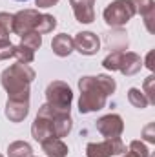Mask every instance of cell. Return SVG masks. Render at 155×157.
Here are the masks:
<instances>
[{
    "label": "cell",
    "instance_id": "obj_1",
    "mask_svg": "<svg viewBox=\"0 0 155 157\" xmlns=\"http://www.w3.org/2000/svg\"><path fill=\"white\" fill-rule=\"evenodd\" d=\"M115 80L108 75L97 77H82L78 80L80 99H78V112L89 113L102 110L106 104V97L115 91Z\"/></svg>",
    "mask_w": 155,
    "mask_h": 157
},
{
    "label": "cell",
    "instance_id": "obj_2",
    "mask_svg": "<svg viewBox=\"0 0 155 157\" xmlns=\"http://www.w3.org/2000/svg\"><path fill=\"white\" fill-rule=\"evenodd\" d=\"M35 78V71L29 68V64L17 62L11 68L4 70L2 73V86L6 88L9 99L18 101H29V84Z\"/></svg>",
    "mask_w": 155,
    "mask_h": 157
},
{
    "label": "cell",
    "instance_id": "obj_3",
    "mask_svg": "<svg viewBox=\"0 0 155 157\" xmlns=\"http://www.w3.org/2000/svg\"><path fill=\"white\" fill-rule=\"evenodd\" d=\"M46 99H47L46 104L55 113H70L71 101H73V93H71V88L66 82L53 80L47 86V90H46Z\"/></svg>",
    "mask_w": 155,
    "mask_h": 157
},
{
    "label": "cell",
    "instance_id": "obj_4",
    "mask_svg": "<svg viewBox=\"0 0 155 157\" xmlns=\"http://www.w3.org/2000/svg\"><path fill=\"white\" fill-rule=\"evenodd\" d=\"M133 15H135V9L130 0H115L104 9V20L112 28H120L128 24V20H131Z\"/></svg>",
    "mask_w": 155,
    "mask_h": 157
},
{
    "label": "cell",
    "instance_id": "obj_5",
    "mask_svg": "<svg viewBox=\"0 0 155 157\" xmlns=\"http://www.w3.org/2000/svg\"><path fill=\"white\" fill-rule=\"evenodd\" d=\"M53 115H55V112L47 104H44L39 110L37 119H35V122L31 126V133L39 143L53 137Z\"/></svg>",
    "mask_w": 155,
    "mask_h": 157
},
{
    "label": "cell",
    "instance_id": "obj_6",
    "mask_svg": "<svg viewBox=\"0 0 155 157\" xmlns=\"http://www.w3.org/2000/svg\"><path fill=\"white\" fill-rule=\"evenodd\" d=\"M40 13L37 9H24V11H18L17 15H13V26H11V31L17 33L18 37H24L31 31L37 29V24H39ZM37 33V31H35Z\"/></svg>",
    "mask_w": 155,
    "mask_h": 157
},
{
    "label": "cell",
    "instance_id": "obj_7",
    "mask_svg": "<svg viewBox=\"0 0 155 157\" xmlns=\"http://www.w3.org/2000/svg\"><path fill=\"white\" fill-rule=\"evenodd\" d=\"M119 154H126L124 143L115 137V139H106L104 143H89L86 146V155L88 157H112Z\"/></svg>",
    "mask_w": 155,
    "mask_h": 157
},
{
    "label": "cell",
    "instance_id": "obj_8",
    "mask_svg": "<svg viewBox=\"0 0 155 157\" xmlns=\"http://www.w3.org/2000/svg\"><path fill=\"white\" fill-rule=\"evenodd\" d=\"M97 130L106 139H115V137H119L122 133L124 124H122V119L119 115L110 113V115H104V117H100L97 121Z\"/></svg>",
    "mask_w": 155,
    "mask_h": 157
},
{
    "label": "cell",
    "instance_id": "obj_9",
    "mask_svg": "<svg viewBox=\"0 0 155 157\" xmlns=\"http://www.w3.org/2000/svg\"><path fill=\"white\" fill-rule=\"evenodd\" d=\"M73 46L78 53L82 55H95L99 51V37L91 31H82V33H77V37L73 39Z\"/></svg>",
    "mask_w": 155,
    "mask_h": 157
},
{
    "label": "cell",
    "instance_id": "obj_10",
    "mask_svg": "<svg viewBox=\"0 0 155 157\" xmlns=\"http://www.w3.org/2000/svg\"><path fill=\"white\" fill-rule=\"evenodd\" d=\"M73 7V15L78 22L89 24L95 18V0H70Z\"/></svg>",
    "mask_w": 155,
    "mask_h": 157
},
{
    "label": "cell",
    "instance_id": "obj_11",
    "mask_svg": "<svg viewBox=\"0 0 155 157\" xmlns=\"http://www.w3.org/2000/svg\"><path fill=\"white\" fill-rule=\"evenodd\" d=\"M29 112V101H18V99H7L6 104V117L11 122H20L28 117Z\"/></svg>",
    "mask_w": 155,
    "mask_h": 157
},
{
    "label": "cell",
    "instance_id": "obj_12",
    "mask_svg": "<svg viewBox=\"0 0 155 157\" xmlns=\"http://www.w3.org/2000/svg\"><path fill=\"white\" fill-rule=\"evenodd\" d=\"M142 68V60L139 55L131 53V51H120V59H119V71L124 75H135L139 70Z\"/></svg>",
    "mask_w": 155,
    "mask_h": 157
},
{
    "label": "cell",
    "instance_id": "obj_13",
    "mask_svg": "<svg viewBox=\"0 0 155 157\" xmlns=\"http://www.w3.org/2000/svg\"><path fill=\"white\" fill-rule=\"evenodd\" d=\"M71 117L70 113H55L53 115V137L57 139H62L66 137L70 132H71Z\"/></svg>",
    "mask_w": 155,
    "mask_h": 157
},
{
    "label": "cell",
    "instance_id": "obj_14",
    "mask_svg": "<svg viewBox=\"0 0 155 157\" xmlns=\"http://www.w3.org/2000/svg\"><path fill=\"white\" fill-rule=\"evenodd\" d=\"M51 49H53V53L59 55V57H68V55L75 49L73 39H71L70 35H66V33H60V35H57L55 39L51 40Z\"/></svg>",
    "mask_w": 155,
    "mask_h": 157
},
{
    "label": "cell",
    "instance_id": "obj_15",
    "mask_svg": "<svg viewBox=\"0 0 155 157\" xmlns=\"http://www.w3.org/2000/svg\"><path fill=\"white\" fill-rule=\"evenodd\" d=\"M40 144H42V150L46 152V155H49V157H66L68 152H70L68 146L62 143V139H57V137L46 139Z\"/></svg>",
    "mask_w": 155,
    "mask_h": 157
},
{
    "label": "cell",
    "instance_id": "obj_16",
    "mask_svg": "<svg viewBox=\"0 0 155 157\" xmlns=\"http://www.w3.org/2000/svg\"><path fill=\"white\" fill-rule=\"evenodd\" d=\"M7 155L9 157H33V150L28 143L24 141H15L7 146Z\"/></svg>",
    "mask_w": 155,
    "mask_h": 157
},
{
    "label": "cell",
    "instance_id": "obj_17",
    "mask_svg": "<svg viewBox=\"0 0 155 157\" xmlns=\"http://www.w3.org/2000/svg\"><path fill=\"white\" fill-rule=\"evenodd\" d=\"M55 26H57V18H55V17H51V15H42V13H40L39 24H37V29H35V31H37L39 35H46V33L53 31Z\"/></svg>",
    "mask_w": 155,
    "mask_h": 157
},
{
    "label": "cell",
    "instance_id": "obj_18",
    "mask_svg": "<svg viewBox=\"0 0 155 157\" xmlns=\"http://www.w3.org/2000/svg\"><path fill=\"white\" fill-rule=\"evenodd\" d=\"M128 101H130V104H133L135 108H141V110L150 104L148 99H146V95H144V91H141L139 88H131L128 91Z\"/></svg>",
    "mask_w": 155,
    "mask_h": 157
},
{
    "label": "cell",
    "instance_id": "obj_19",
    "mask_svg": "<svg viewBox=\"0 0 155 157\" xmlns=\"http://www.w3.org/2000/svg\"><path fill=\"white\" fill-rule=\"evenodd\" d=\"M13 57H15L18 62H22V64H29V62H33V60H35V51L20 44V46H15Z\"/></svg>",
    "mask_w": 155,
    "mask_h": 157
},
{
    "label": "cell",
    "instance_id": "obj_20",
    "mask_svg": "<svg viewBox=\"0 0 155 157\" xmlns=\"http://www.w3.org/2000/svg\"><path fill=\"white\" fill-rule=\"evenodd\" d=\"M11 26H13V15L0 13V40H9Z\"/></svg>",
    "mask_w": 155,
    "mask_h": 157
},
{
    "label": "cell",
    "instance_id": "obj_21",
    "mask_svg": "<svg viewBox=\"0 0 155 157\" xmlns=\"http://www.w3.org/2000/svg\"><path fill=\"white\" fill-rule=\"evenodd\" d=\"M130 2L133 4L135 13H141L142 17H146V15H150L152 11H155L153 0H130Z\"/></svg>",
    "mask_w": 155,
    "mask_h": 157
},
{
    "label": "cell",
    "instance_id": "obj_22",
    "mask_svg": "<svg viewBox=\"0 0 155 157\" xmlns=\"http://www.w3.org/2000/svg\"><path fill=\"white\" fill-rule=\"evenodd\" d=\"M20 44L35 51V49H39L40 46H42V35L35 33V31H31V33H28V35L22 37V42H20Z\"/></svg>",
    "mask_w": 155,
    "mask_h": 157
},
{
    "label": "cell",
    "instance_id": "obj_23",
    "mask_svg": "<svg viewBox=\"0 0 155 157\" xmlns=\"http://www.w3.org/2000/svg\"><path fill=\"white\" fill-rule=\"evenodd\" d=\"M130 152L135 154L137 157H150L148 148H146L141 141H133V143H130Z\"/></svg>",
    "mask_w": 155,
    "mask_h": 157
},
{
    "label": "cell",
    "instance_id": "obj_24",
    "mask_svg": "<svg viewBox=\"0 0 155 157\" xmlns=\"http://www.w3.org/2000/svg\"><path fill=\"white\" fill-rule=\"evenodd\" d=\"M13 51H15V46L9 40H0V60L13 57Z\"/></svg>",
    "mask_w": 155,
    "mask_h": 157
},
{
    "label": "cell",
    "instance_id": "obj_25",
    "mask_svg": "<svg viewBox=\"0 0 155 157\" xmlns=\"http://www.w3.org/2000/svg\"><path fill=\"white\" fill-rule=\"evenodd\" d=\"M153 82H155V77L153 75H150V77L146 78V82H144V91H146V99H148V102H155V95H153Z\"/></svg>",
    "mask_w": 155,
    "mask_h": 157
},
{
    "label": "cell",
    "instance_id": "obj_26",
    "mask_svg": "<svg viewBox=\"0 0 155 157\" xmlns=\"http://www.w3.org/2000/svg\"><path fill=\"white\" fill-rule=\"evenodd\" d=\"M152 130H153V124H148V126L144 128V137H146L150 143H153V141H155V135L152 133Z\"/></svg>",
    "mask_w": 155,
    "mask_h": 157
},
{
    "label": "cell",
    "instance_id": "obj_27",
    "mask_svg": "<svg viewBox=\"0 0 155 157\" xmlns=\"http://www.w3.org/2000/svg\"><path fill=\"white\" fill-rule=\"evenodd\" d=\"M35 2H37L39 7H51V6H55L59 0H35Z\"/></svg>",
    "mask_w": 155,
    "mask_h": 157
},
{
    "label": "cell",
    "instance_id": "obj_28",
    "mask_svg": "<svg viewBox=\"0 0 155 157\" xmlns=\"http://www.w3.org/2000/svg\"><path fill=\"white\" fill-rule=\"evenodd\" d=\"M152 59H153V51H152V53L148 55V64H146V66H148L150 70H153V64H152Z\"/></svg>",
    "mask_w": 155,
    "mask_h": 157
},
{
    "label": "cell",
    "instance_id": "obj_29",
    "mask_svg": "<svg viewBox=\"0 0 155 157\" xmlns=\"http://www.w3.org/2000/svg\"><path fill=\"white\" fill-rule=\"evenodd\" d=\"M126 157H137V155H135V154H131V152H128V154H126Z\"/></svg>",
    "mask_w": 155,
    "mask_h": 157
},
{
    "label": "cell",
    "instance_id": "obj_30",
    "mask_svg": "<svg viewBox=\"0 0 155 157\" xmlns=\"http://www.w3.org/2000/svg\"><path fill=\"white\" fill-rule=\"evenodd\" d=\"M18 2H22V0H18ZM24 2H26V0H24Z\"/></svg>",
    "mask_w": 155,
    "mask_h": 157
},
{
    "label": "cell",
    "instance_id": "obj_31",
    "mask_svg": "<svg viewBox=\"0 0 155 157\" xmlns=\"http://www.w3.org/2000/svg\"><path fill=\"white\" fill-rule=\"evenodd\" d=\"M0 157H2V155H0Z\"/></svg>",
    "mask_w": 155,
    "mask_h": 157
}]
</instances>
